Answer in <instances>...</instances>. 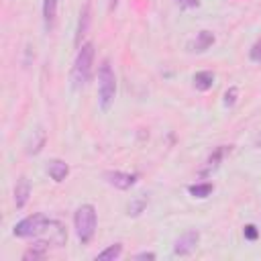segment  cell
<instances>
[{"mask_svg": "<svg viewBox=\"0 0 261 261\" xmlns=\"http://www.w3.org/2000/svg\"><path fill=\"white\" fill-rule=\"evenodd\" d=\"M116 96V75L108 59L98 65V106L102 112L110 110Z\"/></svg>", "mask_w": 261, "mask_h": 261, "instance_id": "obj_1", "label": "cell"}, {"mask_svg": "<svg viewBox=\"0 0 261 261\" xmlns=\"http://www.w3.org/2000/svg\"><path fill=\"white\" fill-rule=\"evenodd\" d=\"M92 65H94V45L92 43H82L77 47V55L71 67V86L75 90L84 88L92 75Z\"/></svg>", "mask_w": 261, "mask_h": 261, "instance_id": "obj_2", "label": "cell"}, {"mask_svg": "<svg viewBox=\"0 0 261 261\" xmlns=\"http://www.w3.org/2000/svg\"><path fill=\"white\" fill-rule=\"evenodd\" d=\"M96 224H98V214L96 208L92 204H82L75 214H73V226H75V234L80 239L82 245H88L94 239L96 232Z\"/></svg>", "mask_w": 261, "mask_h": 261, "instance_id": "obj_3", "label": "cell"}, {"mask_svg": "<svg viewBox=\"0 0 261 261\" xmlns=\"http://www.w3.org/2000/svg\"><path fill=\"white\" fill-rule=\"evenodd\" d=\"M47 222H49V218H47L45 214H41V212L31 214V216H27V218H22V220H18V222L14 224L12 234H14V237H20V239L39 237V234H43Z\"/></svg>", "mask_w": 261, "mask_h": 261, "instance_id": "obj_4", "label": "cell"}, {"mask_svg": "<svg viewBox=\"0 0 261 261\" xmlns=\"http://www.w3.org/2000/svg\"><path fill=\"white\" fill-rule=\"evenodd\" d=\"M230 151V147H226V145H220V147H216L208 157H206V161H204V165L200 167V177H210L218 167H220V163H222V159H224V155Z\"/></svg>", "mask_w": 261, "mask_h": 261, "instance_id": "obj_5", "label": "cell"}, {"mask_svg": "<svg viewBox=\"0 0 261 261\" xmlns=\"http://www.w3.org/2000/svg\"><path fill=\"white\" fill-rule=\"evenodd\" d=\"M43 234H45V241L49 245H53V247H63L65 241H67V230L59 220H49L45 224Z\"/></svg>", "mask_w": 261, "mask_h": 261, "instance_id": "obj_6", "label": "cell"}, {"mask_svg": "<svg viewBox=\"0 0 261 261\" xmlns=\"http://www.w3.org/2000/svg\"><path fill=\"white\" fill-rule=\"evenodd\" d=\"M104 179L108 186L116 190H128L137 184V173H124V171H106Z\"/></svg>", "mask_w": 261, "mask_h": 261, "instance_id": "obj_7", "label": "cell"}, {"mask_svg": "<svg viewBox=\"0 0 261 261\" xmlns=\"http://www.w3.org/2000/svg\"><path fill=\"white\" fill-rule=\"evenodd\" d=\"M198 241H200V232L198 230H188L184 232L175 243H173V253L175 255H190L196 247H198Z\"/></svg>", "mask_w": 261, "mask_h": 261, "instance_id": "obj_8", "label": "cell"}, {"mask_svg": "<svg viewBox=\"0 0 261 261\" xmlns=\"http://www.w3.org/2000/svg\"><path fill=\"white\" fill-rule=\"evenodd\" d=\"M214 41H216V37H214L212 31H200L188 43V51H192V53H204L206 49H210L214 45Z\"/></svg>", "mask_w": 261, "mask_h": 261, "instance_id": "obj_9", "label": "cell"}, {"mask_svg": "<svg viewBox=\"0 0 261 261\" xmlns=\"http://www.w3.org/2000/svg\"><path fill=\"white\" fill-rule=\"evenodd\" d=\"M29 196H31V184L27 177H20L16 181V188H14V206L18 210L24 208V204L29 202Z\"/></svg>", "mask_w": 261, "mask_h": 261, "instance_id": "obj_10", "label": "cell"}, {"mask_svg": "<svg viewBox=\"0 0 261 261\" xmlns=\"http://www.w3.org/2000/svg\"><path fill=\"white\" fill-rule=\"evenodd\" d=\"M47 173L51 175L53 181H63L67 177V173H69V165L65 161H61V159H51L47 163Z\"/></svg>", "mask_w": 261, "mask_h": 261, "instance_id": "obj_11", "label": "cell"}, {"mask_svg": "<svg viewBox=\"0 0 261 261\" xmlns=\"http://www.w3.org/2000/svg\"><path fill=\"white\" fill-rule=\"evenodd\" d=\"M49 251V243L47 241H37L35 245H31L24 253H22V259L24 261H37V259H43Z\"/></svg>", "mask_w": 261, "mask_h": 261, "instance_id": "obj_12", "label": "cell"}, {"mask_svg": "<svg viewBox=\"0 0 261 261\" xmlns=\"http://www.w3.org/2000/svg\"><path fill=\"white\" fill-rule=\"evenodd\" d=\"M57 18V0H43V22L45 29L51 31Z\"/></svg>", "mask_w": 261, "mask_h": 261, "instance_id": "obj_13", "label": "cell"}, {"mask_svg": "<svg viewBox=\"0 0 261 261\" xmlns=\"http://www.w3.org/2000/svg\"><path fill=\"white\" fill-rule=\"evenodd\" d=\"M192 82H194V88H196V90L206 92V90H210L212 84H214V73H212V71H196L194 77H192Z\"/></svg>", "mask_w": 261, "mask_h": 261, "instance_id": "obj_14", "label": "cell"}, {"mask_svg": "<svg viewBox=\"0 0 261 261\" xmlns=\"http://www.w3.org/2000/svg\"><path fill=\"white\" fill-rule=\"evenodd\" d=\"M88 27H90V4H86L84 10L80 12L77 31H75V45H77V47H80V43H82V37L88 33Z\"/></svg>", "mask_w": 261, "mask_h": 261, "instance_id": "obj_15", "label": "cell"}, {"mask_svg": "<svg viewBox=\"0 0 261 261\" xmlns=\"http://www.w3.org/2000/svg\"><path fill=\"white\" fill-rule=\"evenodd\" d=\"M188 192H190V196H194V198H200V200H204V198H208L212 192H214V186L210 184V181H202V184H192V186H188Z\"/></svg>", "mask_w": 261, "mask_h": 261, "instance_id": "obj_16", "label": "cell"}, {"mask_svg": "<svg viewBox=\"0 0 261 261\" xmlns=\"http://www.w3.org/2000/svg\"><path fill=\"white\" fill-rule=\"evenodd\" d=\"M120 255H122V245H120V243H114V245L106 247L104 251H100V253L96 255V261H114V259H118Z\"/></svg>", "mask_w": 261, "mask_h": 261, "instance_id": "obj_17", "label": "cell"}, {"mask_svg": "<svg viewBox=\"0 0 261 261\" xmlns=\"http://www.w3.org/2000/svg\"><path fill=\"white\" fill-rule=\"evenodd\" d=\"M145 206H147V200H145V198L133 200V202L128 204V208H126V210H128L126 214H128V216H139V214H141V212L145 210Z\"/></svg>", "mask_w": 261, "mask_h": 261, "instance_id": "obj_18", "label": "cell"}, {"mask_svg": "<svg viewBox=\"0 0 261 261\" xmlns=\"http://www.w3.org/2000/svg\"><path fill=\"white\" fill-rule=\"evenodd\" d=\"M249 57H251V61L261 63V39H257V41L251 45V49H249Z\"/></svg>", "mask_w": 261, "mask_h": 261, "instance_id": "obj_19", "label": "cell"}, {"mask_svg": "<svg viewBox=\"0 0 261 261\" xmlns=\"http://www.w3.org/2000/svg\"><path fill=\"white\" fill-rule=\"evenodd\" d=\"M237 96H239V90L232 86V88H228L226 92H224V106H234L237 104Z\"/></svg>", "mask_w": 261, "mask_h": 261, "instance_id": "obj_20", "label": "cell"}, {"mask_svg": "<svg viewBox=\"0 0 261 261\" xmlns=\"http://www.w3.org/2000/svg\"><path fill=\"white\" fill-rule=\"evenodd\" d=\"M243 234H245L247 241H257V237H259V228H257L255 224H245Z\"/></svg>", "mask_w": 261, "mask_h": 261, "instance_id": "obj_21", "label": "cell"}, {"mask_svg": "<svg viewBox=\"0 0 261 261\" xmlns=\"http://www.w3.org/2000/svg\"><path fill=\"white\" fill-rule=\"evenodd\" d=\"M179 8H198L200 6V0H175Z\"/></svg>", "mask_w": 261, "mask_h": 261, "instance_id": "obj_22", "label": "cell"}, {"mask_svg": "<svg viewBox=\"0 0 261 261\" xmlns=\"http://www.w3.org/2000/svg\"><path fill=\"white\" fill-rule=\"evenodd\" d=\"M155 257H157V255L151 253V251H143V253H137V255H135V259H151V261H153Z\"/></svg>", "mask_w": 261, "mask_h": 261, "instance_id": "obj_23", "label": "cell"}, {"mask_svg": "<svg viewBox=\"0 0 261 261\" xmlns=\"http://www.w3.org/2000/svg\"><path fill=\"white\" fill-rule=\"evenodd\" d=\"M116 6H118V0H110V4H108V8H110V10H114Z\"/></svg>", "mask_w": 261, "mask_h": 261, "instance_id": "obj_24", "label": "cell"}]
</instances>
